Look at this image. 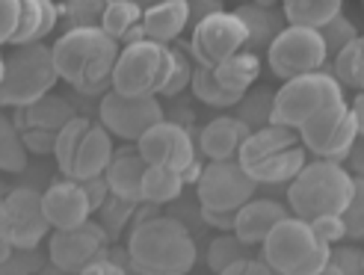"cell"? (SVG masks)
Here are the masks:
<instances>
[{
    "label": "cell",
    "mask_w": 364,
    "mask_h": 275,
    "mask_svg": "<svg viewBox=\"0 0 364 275\" xmlns=\"http://www.w3.org/2000/svg\"><path fill=\"white\" fill-rule=\"evenodd\" d=\"M60 71L53 60V45L30 42L18 45L4 53V68H0V104L9 109H21L50 95L57 86Z\"/></svg>",
    "instance_id": "3957f363"
},
{
    "label": "cell",
    "mask_w": 364,
    "mask_h": 275,
    "mask_svg": "<svg viewBox=\"0 0 364 275\" xmlns=\"http://www.w3.org/2000/svg\"><path fill=\"white\" fill-rule=\"evenodd\" d=\"M193 95L208 104V107H220V109H228V107H237L243 101V95H237V92H231L220 83V77H216L213 65H198L196 68V77H193V86H190Z\"/></svg>",
    "instance_id": "f546056e"
},
{
    "label": "cell",
    "mask_w": 364,
    "mask_h": 275,
    "mask_svg": "<svg viewBox=\"0 0 364 275\" xmlns=\"http://www.w3.org/2000/svg\"><path fill=\"white\" fill-rule=\"evenodd\" d=\"M252 136V127L237 116H216L198 134V149L208 160H234L240 157L246 139Z\"/></svg>",
    "instance_id": "ffe728a7"
},
{
    "label": "cell",
    "mask_w": 364,
    "mask_h": 275,
    "mask_svg": "<svg viewBox=\"0 0 364 275\" xmlns=\"http://www.w3.org/2000/svg\"><path fill=\"white\" fill-rule=\"evenodd\" d=\"M341 6L343 0H282V12L287 24L314 27V30L329 24L335 15H341Z\"/></svg>",
    "instance_id": "83f0119b"
},
{
    "label": "cell",
    "mask_w": 364,
    "mask_h": 275,
    "mask_svg": "<svg viewBox=\"0 0 364 275\" xmlns=\"http://www.w3.org/2000/svg\"><path fill=\"white\" fill-rule=\"evenodd\" d=\"M249 243L246 240H240L237 234H220V237H213V243L208 246V266L220 275L223 269H228V266H234V264H240V261H246V258H252L249 254Z\"/></svg>",
    "instance_id": "e575fe53"
},
{
    "label": "cell",
    "mask_w": 364,
    "mask_h": 275,
    "mask_svg": "<svg viewBox=\"0 0 364 275\" xmlns=\"http://www.w3.org/2000/svg\"><path fill=\"white\" fill-rule=\"evenodd\" d=\"M98 116L107 131L127 142H139L157 122L166 119L157 95H122L116 89L101 95Z\"/></svg>",
    "instance_id": "2e32d148"
},
{
    "label": "cell",
    "mask_w": 364,
    "mask_h": 275,
    "mask_svg": "<svg viewBox=\"0 0 364 275\" xmlns=\"http://www.w3.org/2000/svg\"><path fill=\"white\" fill-rule=\"evenodd\" d=\"M320 36H323V42H326V50H329V60H335L343 48L353 45L358 39V27L350 21L347 15H335L329 24L320 27Z\"/></svg>",
    "instance_id": "8d00e7d4"
},
{
    "label": "cell",
    "mask_w": 364,
    "mask_h": 275,
    "mask_svg": "<svg viewBox=\"0 0 364 275\" xmlns=\"http://www.w3.org/2000/svg\"><path fill=\"white\" fill-rule=\"evenodd\" d=\"M272 107H276V89L252 86L237 104V119H243L252 131H261V127L272 124Z\"/></svg>",
    "instance_id": "4dcf8cb0"
},
{
    "label": "cell",
    "mask_w": 364,
    "mask_h": 275,
    "mask_svg": "<svg viewBox=\"0 0 364 275\" xmlns=\"http://www.w3.org/2000/svg\"><path fill=\"white\" fill-rule=\"evenodd\" d=\"M110 0H63L60 4V21L65 30L77 27H101Z\"/></svg>",
    "instance_id": "836d02e7"
},
{
    "label": "cell",
    "mask_w": 364,
    "mask_h": 275,
    "mask_svg": "<svg viewBox=\"0 0 364 275\" xmlns=\"http://www.w3.org/2000/svg\"><path fill=\"white\" fill-rule=\"evenodd\" d=\"M30 149L24 145V136L18 131L12 116L0 119V169L4 172H24Z\"/></svg>",
    "instance_id": "d6a6232c"
},
{
    "label": "cell",
    "mask_w": 364,
    "mask_h": 275,
    "mask_svg": "<svg viewBox=\"0 0 364 275\" xmlns=\"http://www.w3.org/2000/svg\"><path fill=\"white\" fill-rule=\"evenodd\" d=\"M50 231L42 193L33 187H15L0 201V240L15 249H36Z\"/></svg>",
    "instance_id": "5bb4252c"
},
{
    "label": "cell",
    "mask_w": 364,
    "mask_h": 275,
    "mask_svg": "<svg viewBox=\"0 0 364 275\" xmlns=\"http://www.w3.org/2000/svg\"><path fill=\"white\" fill-rule=\"evenodd\" d=\"M341 216H343V222H347V237L364 240V178L353 180V198Z\"/></svg>",
    "instance_id": "f35d334b"
},
{
    "label": "cell",
    "mask_w": 364,
    "mask_h": 275,
    "mask_svg": "<svg viewBox=\"0 0 364 275\" xmlns=\"http://www.w3.org/2000/svg\"><path fill=\"white\" fill-rule=\"evenodd\" d=\"M80 275H127V269H124V264H119V258L110 252L107 258L95 261L92 266H86Z\"/></svg>",
    "instance_id": "7dc6e473"
},
{
    "label": "cell",
    "mask_w": 364,
    "mask_h": 275,
    "mask_svg": "<svg viewBox=\"0 0 364 275\" xmlns=\"http://www.w3.org/2000/svg\"><path fill=\"white\" fill-rule=\"evenodd\" d=\"M332 75L343 89H364V36H358L332 60Z\"/></svg>",
    "instance_id": "1f68e13d"
},
{
    "label": "cell",
    "mask_w": 364,
    "mask_h": 275,
    "mask_svg": "<svg viewBox=\"0 0 364 275\" xmlns=\"http://www.w3.org/2000/svg\"><path fill=\"white\" fill-rule=\"evenodd\" d=\"M314 275H341V272H338V266L329 261V266H326V269H320V272H314Z\"/></svg>",
    "instance_id": "f5cc1de1"
},
{
    "label": "cell",
    "mask_w": 364,
    "mask_h": 275,
    "mask_svg": "<svg viewBox=\"0 0 364 275\" xmlns=\"http://www.w3.org/2000/svg\"><path fill=\"white\" fill-rule=\"evenodd\" d=\"M80 183H83V190H86L89 201H92V213H95V210H101V207H104V201L113 195V193H110V183H107V178H104V175L89 178V180H80Z\"/></svg>",
    "instance_id": "ee69618b"
},
{
    "label": "cell",
    "mask_w": 364,
    "mask_h": 275,
    "mask_svg": "<svg viewBox=\"0 0 364 275\" xmlns=\"http://www.w3.org/2000/svg\"><path fill=\"white\" fill-rule=\"evenodd\" d=\"M249 30L237 18V12H216L198 21L190 36V53L198 65H220L234 53L246 50Z\"/></svg>",
    "instance_id": "e0dca14e"
},
{
    "label": "cell",
    "mask_w": 364,
    "mask_h": 275,
    "mask_svg": "<svg viewBox=\"0 0 364 275\" xmlns=\"http://www.w3.org/2000/svg\"><path fill=\"white\" fill-rule=\"evenodd\" d=\"M119 53V42L101 27L65 30L53 42L60 77L80 95H98V92L113 89V68Z\"/></svg>",
    "instance_id": "6da1fadb"
},
{
    "label": "cell",
    "mask_w": 364,
    "mask_h": 275,
    "mask_svg": "<svg viewBox=\"0 0 364 275\" xmlns=\"http://www.w3.org/2000/svg\"><path fill=\"white\" fill-rule=\"evenodd\" d=\"M71 119H75V109L57 95H45L42 101L15 109L12 116V122L24 136V145L33 154L57 151V136Z\"/></svg>",
    "instance_id": "ac0fdd59"
},
{
    "label": "cell",
    "mask_w": 364,
    "mask_h": 275,
    "mask_svg": "<svg viewBox=\"0 0 364 275\" xmlns=\"http://www.w3.org/2000/svg\"><path fill=\"white\" fill-rule=\"evenodd\" d=\"M184 183L187 178L178 169L149 166V172L142 178V201H149V205H169V201H175L184 193Z\"/></svg>",
    "instance_id": "f1b7e54d"
},
{
    "label": "cell",
    "mask_w": 364,
    "mask_h": 275,
    "mask_svg": "<svg viewBox=\"0 0 364 275\" xmlns=\"http://www.w3.org/2000/svg\"><path fill=\"white\" fill-rule=\"evenodd\" d=\"M127 264L136 275H187L196 264V240L181 219L157 213L131 231Z\"/></svg>",
    "instance_id": "7a4b0ae2"
},
{
    "label": "cell",
    "mask_w": 364,
    "mask_h": 275,
    "mask_svg": "<svg viewBox=\"0 0 364 275\" xmlns=\"http://www.w3.org/2000/svg\"><path fill=\"white\" fill-rule=\"evenodd\" d=\"M343 101V86L338 83V77L332 71H311V75H302L294 80H284L282 89H276V107H272V124L282 127H299L317 116L320 109L341 104Z\"/></svg>",
    "instance_id": "9c48e42d"
},
{
    "label": "cell",
    "mask_w": 364,
    "mask_h": 275,
    "mask_svg": "<svg viewBox=\"0 0 364 275\" xmlns=\"http://www.w3.org/2000/svg\"><path fill=\"white\" fill-rule=\"evenodd\" d=\"M136 207L139 205H134V201H124L119 195H110L104 201V207L98 210V222L107 228V234H110V237H119V231L127 225V219L136 216Z\"/></svg>",
    "instance_id": "74e56055"
},
{
    "label": "cell",
    "mask_w": 364,
    "mask_h": 275,
    "mask_svg": "<svg viewBox=\"0 0 364 275\" xmlns=\"http://www.w3.org/2000/svg\"><path fill=\"white\" fill-rule=\"evenodd\" d=\"M196 68H198V63L193 60L190 48H178V45H172V75H169L166 89H163V95L172 98V95H178V92H184L187 86H193Z\"/></svg>",
    "instance_id": "d590c367"
},
{
    "label": "cell",
    "mask_w": 364,
    "mask_h": 275,
    "mask_svg": "<svg viewBox=\"0 0 364 275\" xmlns=\"http://www.w3.org/2000/svg\"><path fill=\"white\" fill-rule=\"evenodd\" d=\"M264 261L276 275H314L329 266L332 246H326L308 219L287 216L264 240Z\"/></svg>",
    "instance_id": "8992f818"
},
{
    "label": "cell",
    "mask_w": 364,
    "mask_h": 275,
    "mask_svg": "<svg viewBox=\"0 0 364 275\" xmlns=\"http://www.w3.org/2000/svg\"><path fill=\"white\" fill-rule=\"evenodd\" d=\"M187 27H190V4L187 0H163V4L149 6L142 15L145 39H154L163 45H172Z\"/></svg>",
    "instance_id": "603a6c76"
},
{
    "label": "cell",
    "mask_w": 364,
    "mask_h": 275,
    "mask_svg": "<svg viewBox=\"0 0 364 275\" xmlns=\"http://www.w3.org/2000/svg\"><path fill=\"white\" fill-rule=\"evenodd\" d=\"M311 225L326 246H338L343 237H347V222H343V216H320Z\"/></svg>",
    "instance_id": "b9f144b4"
},
{
    "label": "cell",
    "mask_w": 364,
    "mask_h": 275,
    "mask_svg": "<svg viewBox=\"0 0 364 275\" xmlns=\"http://www.w3.org/2000/svg\"><path fill=\"white\" fill-rule=\"evenodd\" d=\"M42 205H45V216L53 231L83 225V222H89V216H92V201H89L83 183L75 178L53 180L42 193Z\"/></svg>",
    "instance_id": "d6986e66"
},
{
    "label": "cell",
    "mask_w": 364,
    "mask_h": 275,
    "mask_svg": "<svg viewBox=\"0 0 364 275\" xmlns=\"http://www.w3.org/2000/svg\"><path fill=\"white\" fill-rule=\"evenodd\" d=\"M42 254L36 249H15L12 258L0 261V275H36L42 272Z\"/></svg>",
    "instance_id": "ab89813d"
},
{
    "label": "cell",
    "mask_w": 364,
    "mask_h": 275,
    "mask_svg": "<svg viewBox=\"0 0 364 275\" xmlns=\"http://www.w3.org/2000/svg\"><path fill=\"white\" fill-rule=\"evenodd\" d=\"M172 75V45L139 39L124 45L116 68L113 89L122 95H163Z\"/></svg>",
    "instance_id": "ba28073f"
},
{
    "label": "cell",
    "mask_w": 364,
    "mask_h": 275,
    "mask_svg": "<svg viewBox=\"0 0 364 275\" xmlns=\"http://www.w3.org/2000/svg\"><path fill=\"white\" fill-rule=\"evenodd\" d=\"M332 264L341 275H364V252L353 246H332Z\"/></svg>",
    "instance_id": "60d3db41"
},
{
    "label": "cell",
    "mask_w": 364,
    "mask_h": 275,
    "mask_svg": "<svg viewBox=\"0 0 364 275\" xmlns=\"http://www.w3.org/2000/svg\"><path fill=\"white\" fill-rule=\"evenodd\" d=\"M21 9H24V0H0V12H4V30H0V39H9L15 33L18 21H21Z\"/></svg>",
    "instance_id": "7bdbcfd3"
},
{
    "label": "cell",
    "mask_w": 364,
    "mask_h": 275,
    "mask_svg": "<svg viewBox=\"0 0 364 275\" xmlns=\"http://www.w3.org/2000/svg\"><path fill=\"white\" fill-rule=\"evenodd\" d=\"M60 24V6L53 0H24L21 9V21H18L15 33L4 45L18 48V45H30V42H42L45 36H50Z\"/></svg>",
    "instance_id": "cb8c5ba5"
},
{
    "label": "cell",
    "mask_w": 364,
    "mask_h": 275,
    "mask_svg": "<svg viewBox=\"0 0 364 275\" xmlns=\"http://www.w3.org/2000/svg\"><path fill=\"white\" fill-rule=\"evenodd\" d=\"M220 275H276V272L269 269V264H267V261L246 258V261H240V264H234V266L223 269Z\"/></svg>",
    "instance_id": "bcb514c9"
},
{
    "label": "cell",
    "mask_w": 364,
    "mask_h": 275,
    "mask_svg": "<svg viewBox=\"0 0 364 275\" xmlns=\"http://www.w3.org/2000/svg\"><path fill=\"white\" fill-rule=\"evenodd\" d=\"M350 107H353V116H355V124H358V136H364V89L358 92Z\"/></svg>",
    "instance_id": "f907efd6"
},
{
    "label": "cell",
    "mask_w": 364,
    "mask_h": 275,
    "mask_svg": "<svg viewBox=\"0 0 364 275\" xmlns=\"http://www.w3.org/2000/svg\"><path fill=\"white\" fill-rule=\"evenodd\" d=\"M216 77H220V83L231 92H237V95H246V92L258 83V75H261V60L255 50H240L234 53V57H228L225 63L213 65Z\"/></svg>",
    "instance_id": "4316f807"
},
{
    "label": "cell",
    "mask_w": 364,
    "mask_h": 275,
    "mask_svg": "<svg viewBox=\"0 0 364 275\" xmlns=\"http://www.w3.org/2000/svg\"><path fill=\"white\" fill-rule=\"evenodd\" d=\"M305 151L299 131L267 124L261 131H252L237 160L258 183H290L305 169Z\"/></svg>",
    "instance_id": "5b68a950"
},
{
    "label": "cell",
    "mask_w": 364,
    "mask_h": 275,
    "mask_svg": "<svg viewBox=\"0 0 364 275\" xmlns=\"http://www.w3.org/2000/svg\"><path fill=\"white\" fill-rule=\"evenodd\" d=\"M299 139L317 160H347L358 139V124L347 101L320 109L299 127Z\"/></svg>",
    "instance_id": "8fae6325"
},
{
    "label": "cell",
    "mask_w": 364,
    "mask_h": 275,
    "mask_svg": "<svg viewBox=\"0 0 364 275\" xmlns=\"http://www.w3.org/2000/svg\"><path fill=\"white\" fill-rule=\"evenodd\" d=\"M267 63H269V71L276 77L294 80L302 75H311V71H320L326 63H329V50H326L320 30L287 24L279 33V39L269 45Z\"/></svg>",
    "instance_id": "30bf717a"
},
{
    "label": "cell",
    "mask_w": 364,
    "mask_h": 275,
    "mask_svg": "<svg viewBox=\"0 0 364 275\" xmlns=\"http://www.w3.org/2000/svg\"><path fill=\"white\" fill-rule=\"evenodd\" d=\"M353 175L335 160L305 163V169L290 180L287 205L294 216L314 222L320 216H341L353 198Z\"/></svg>",
    "instance_id": "277c9868"
},
{
    "label": "cell",
    "mask_w": 364,
    "mask_h": 275,
    "mask_svg": "<svg viewBox=\"0 0 364 275\" xmlns=\"http://www.w3.org/2000/svg\"><path fill=\"white\" fill-rule=\"evenodd\" d=\"M243 4H258V6H276L282 0H243Z\"/></svg>",
    "instance_id": "816d5d0a"
},
{
    "label": "cell",
    "mask_w": 364,
    "mask_h": 275,
    "mask_svg": "<svg viewBox=\"0 0 364 275\" xmlns=\"http://www.w3.org/2000/svg\"><path fill=\"white\" fill-rule=\"evenodd\" d=\"M110 240L113 237L95 219L75 228H60L50 234L48 261L65 275H80L86 266H92L95 261L110 254Z\"/></svg>",
    "instance_id": "9a60e30c"
},
{
    "label": "cell",
    "mask_w": 364,
    "mask_h": 275,
    "mask_svg": "<svg viewBox=\"0 0 364 275\" xmlns=\"http://www.w3.org/2000/svg\"><path fill=\"white\" fill-rule=\"evenodd\" d=\"M237 18L246 24L249 30V45L246 50H269V45L279 39V33L287 27L284 21V12H279L276 6H258V4H240L237 9Z\"/></svg>",
    "instance_id": "d4e9b609"
},
{
    "label": "cell",
    "mask_w": 364,
    "mask_h": 275,
    "mask_svg": "<svg viewBox=\"0 0 364 275\" xmlns=\"http://www.w3.org/2000/svg\"><path fill=\"white\" fill-rule=\"evenodd\" d=\"M136 149L149 166L178 169L187 180H198V175L205 169L202 163H198V151H196V142L187 131V124H181L175 119L157 122L151 131L136 142Z\"/></svg>",
    "instance_id": "7c38bea8"
},
{
    "label": "cell",
    "mask_w": 364,
    "mask_h": 275,
    "mask_svg": "<svg viewBox=\"0 0 364 275\" xmlns=\"http://www.w3.org/2000/svg\"><path fill=\"white\" fill-rule=\"evenodd\" d=\"M149 172V163L139 154V149H119L113 163L107 166L104 178L110 183V193L124 198V201H134V205H142V178Z\"/></svg>",
    "instance_id": "7402d4cb"
},
{
    "label": "cell",
    "mask_w": 364,
    "mask_h": 275,
    "mask_svg": "<svg viewBox=\"0 0 364 275\" xmlns=\"http://www.w3.org/2000/svg\"><path fill=\"white\" fill-rule=\"evenodd\" d=\"M202 219L208 225L220 228V231H234V219H237V213H228V210H208L202 207Z\"/></svg>",
    "instance_id": "c3c4849f"
},
{
    "label": "cell",
    "mask_w": 364,
    "mask_h": 275,
    "mask_svg": "<svg viewBox=\"0 0 364 275\" xmlns=\"http://www.w3.org/2000/svg\"><path fill=\"white\" fill-rule=\"evenodd\" d=\"M131 4H136V6H142V9H149V6H154V4H163V0H131Z\"/></svg>",
    "instance_id": "db71d44e"
},
{
    "label": "cell",
    "mask_w": 364,
    "mask_h": 275,
    "mask_svg": "<svg viewBox=\"0 0 364 275\" xmlns=\"http://www.w3.org/2000/svg\"><path fill=\"white\" fill-rule=\"evenodd\" d=\"M287 219L284 205L272 198H252L237 210V219H234V234L246 240L249 246H264V240L272 234L279 222Z\"/></svg>",
    "instance_id": "44dd1931"
},
{
    "label": "cell",
    "mask_w": 364,
    "mask_h": 275,
    "mask_svg": "<svg viewBox=\"0 0 364 275\" xmlns=\"http://www.w3.org/2000/svg\"><path fill=\"white\" fill-rule=\"evenodd\" d=\"M110 136L113 134L104 124L89 122L86 116H75L57 136L53 157L60 163V172L75 180H89L104 175L116 157Z\"/></svg>",
    "instance_id": "52a82bcc"
},
{
    "label": "cell",
    "mask_w": 364,
    "mask_h": 275,
    "mask_svg": "<svg viewBox=\"0 0 364 275\" xmlns=\"http://www.w3.org/2000/svg\"><path fill=\"white\" fill-rule=\"evenodd\" d=\"M255 187L258 180L240 166V160H210L196 180L198 207L237 213L255 198Z\"/></svg>",
    "instance_id": "4fadbf2b"
},
{
    "label": "cell",
    "mask_w": 364,
    "mask_h": 275,
    "mask_svg": "<svg viewBox=\"0 0 364 275\" xmlns=\"http://www.w3.org/2000/svg\"><path fill=\"white\" fill-rule=\"evenodd\" d=\"M190 4V27H196L198 21H205L208 15H216L223 12V0H187Z\"/></svg>",
    "instance_id": "f6af8a7d"
},
{
    "label": "cell",
    "mask_w": 364,
    "mask_h": 275,
    "mask_svg": "<svg viewBox=\"0 0 364 275\" xmlns=\"http://www.w3.org/2000/svg\"><path fill=\"white\" fill-rule=\"evenodd\" d=\"M347 163L353 166L355 178H364V136H358V139H355V145H353V151H350Z\"/></svg>",
    "instance_id": "681fc988"
},
{
    "label": "cell",
    "mask_w": 364,
    "mask_h": 275,
    "mask_svg": "<svg viewBox=\"0 0 364 275\" xmlns=\"http://www.w3.org/2000/svg\"><path fill=\"white\" fill-rule=\"evenodd\" d=\"M142 15L145 9L131 4V0H110V6H107V15L101 21V30L107 36H113L116 42H139L145 39V30H142Z\"/></svg>",
    "instance_id": "484cf974"
}]
</instances>
